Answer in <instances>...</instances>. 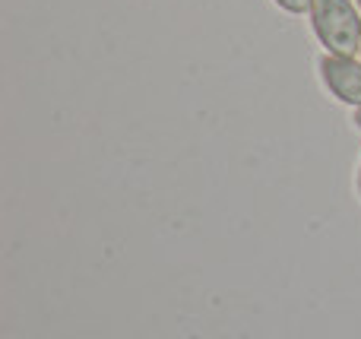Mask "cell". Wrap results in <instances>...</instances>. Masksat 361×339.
Segmentation results:
<instances>
[{"instance_id": "obj_1", "label": "cell", "mask_w": 361, "mask_h": 339, "mask_svg": "<svg viewBox=\"0 0 361 339\" xmlns=\"http://www.w3.org/2000/svg\"><path fill=\"white\" fill-rule=\"evenodd\" d=\"M311 23L326 44V54L355 57V51H361V16L352 0H314Z\"/></svg>"}, {"instance_id": "obj_2", "label": "cell", "mask_w": 361, "mask_h": 339, "mask_svg": "<svg viewBox=\"0 0 361 339\" xmlns=\"http://www.w3.org/2000/svg\"><path fill=\"white\" fill-rule=\"evenodd\" d=\"M320 67V80L324 86L336 95L345 105L361 108V63L355 57H343V54H324L317 61Z\"/></svg>"}, {"instance_id": "obj_3", "label": "cell", "mask_w": 361, "mask_h": 339, "mask_svg": "<svg viewBox=\"0 0 361 339\" xmlns=\"http://www.w3.org/2000/svg\"><path fill=\"white\" fill-rule=\"evenodd\" d=\"M276 4L282 6L286 13H311V6H314V0H276Z\"/></svg>"}, {"instance_id": "obj_4", "label": "cell", "mask_w": 361, "mask_h": 339, "mask_svg": "<svg viewBox=\"0 0 361 339\" xmlns=\"http://www.w3.org/2000/svg\"><path fill=\"white\" fill-rule=\"evenodd\" d=\"M352 121H355V127L361 130V108H355V118H352Z\"/></svg>"}, {"instance_id": "obj_5", "label": "cell", "mask_w": 361, "mask_h": 339, "mask_svg": "<svg viewBox=\"0 0 361 339\" xmlns=\"http://www.w3.org/2000/svg\"><path fill=\"white\" fill-rule=\"evenodd\" d=\"M358 194H361V171H358Z\"/></svg>"}, {"instance_id": "obj_6", "label": "cell", "mask_w": 361, "mask_h": 339, "mask_svg": "<svg viewBox=\"0 0 361 339\" xmlns=\"http://www.w3.org/2000/svg\"><path fill=\"white\" fill-rule=\"evenodd\" d=\"M358 6H361V0H358Z\"/></svg>"}]
</instances>
